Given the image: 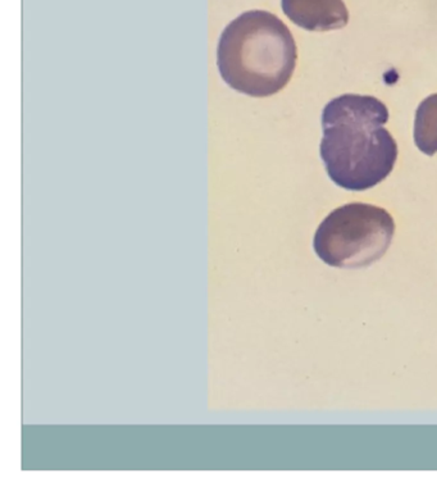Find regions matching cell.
<instances>
[{
  "mask_svg": "<svg viewBox=\"0 0 437 492\" xmlns=\"http://www.w3.org/2000/svg\"><path fill=\"white\" fill-rule=\"evenodd\" d=\"M389 109L370 95L344 94L323 108L321 158L341 189L364 191L393 172L398 144L385 124Z\"/></svg>",
  "mask_w": 437,
  "mask_h": 492,
  "instance_id": "1",
  "label": "cell"
},
{
  "mask_svg": "<svg viewBox=\"0 0 437 492\" xmlns=\"http://www.w3.org/2000/svg\"><path fill=\"white\" fill-rule=\"evenodd\" d=\"M298 47L289 27L266 10H249L223 29L217 67L236 91L254 97L277 94L293 77Z\"/></svg>",
  "mask_w": 437,
  "mask_h": 492,
  "instance_id": "2",
  "label": "cell"
},
{
  "mask_svg": "<svg viewBox=\"0 0 437 492\" xmlns=\"http://www.w3.org/2000/svg\"><path fill=\"white\" fill-rule=\"evenodd\" d=\"M395 222L384 208L349 203L332 210L319 224L313 248L335 268H363L381 259L390 248Z\"/></svg>",
  "mask_w": 437,
  "mask_h": 492,
  "instance_id": "3",
  "label": "cell"
},
{
  "mask_svg": "<svg viewBox=\"0 0 437 492\" xmlns=\"http://www.w3.org/2000/svg\"><path fill=\"white\" fill-rule=\"evenodd\" d=\"M281 6L290 21L307 31H331L349 23L344 0H281Z\"/></svg>",
  "mask_w": 437,
  "mask_h": 492,
  "instance_id": "4",
  "label": "cell"
},
{
  "mask_svg": "<svg viewBox=\"0 0 437 492\" xmlns=\"http://www.w3.org/2000/svg\"><path fill=\"white\" fill-rule=\"evenodd\" d=\"M414 141L426 155L437 153V94L426 97L417 108Z\"/></svg>",
  "mask_w": 437,
  "mask_h": 492,
  "instance_id": "5",
  "label": "cell"
}]
</instances>
